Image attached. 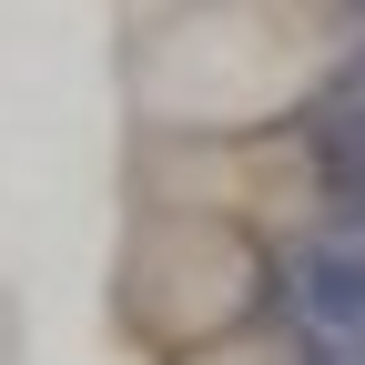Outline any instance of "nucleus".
Returning <instances> with one entry per match:
<instances>
[{
	"label": "nucleus",
	"instance_id": "1",
	"mask_svg": "<svg viewBox=\"0 0 365 365\" xmlns=\"http://www.w3.org/2000/svg\"><path fill=\"white\" fill-rule=\"evenodd\" d=\"M335 0H193L132 41V112L143 132H274L345 71Z\"/></svg>",
	"mask_w": 365,
	"mask_h": 365
},
{
	"label": "nucleus",
	"instance_id": "2",
	"mask_svg": "<svg viewBox=\"0 0 365 365\" xmlns=\"http://www.w3.org/2000/svg\"><path fill=\"white\" fill-rule=\"evenodd\" d=\"M274 325V244L193 203H132L112 254V335L143 365H203Z\"/></svg>",
	"mask_w": 365,
	"mask_h": 365
},
{
	"label": "nucleus",
	"instance_id": "3",
	"mask_svg": "<svg viewBox=\"0 0 365 365\" xmlns=\"http://www.w3.org/2000/svg\"><path fill=\"white\" fill-rule=\"evenodd\" d=\"M325 173H314V143L294 122L274 132H143V163H132V203H193L223 223H254L264 244H284L314 213Z\"/></svg>",
	"mask_w": 365,
	"mask_h": 365
},
{
	"label": "nucleus",
	"instance_id": "4",
	"mask_svg": "<svg viewBox=\"0 0 365 365\" xmlns=\"http://www.w3.org/2000/svg\"><path fill=\"white\" fill-rule=\"evenodd\" d=\"M0 365H21V304H11V284H0Z\"/></svg>",
	"mask_w": 365,
	"mask_h": 365
},
{
	"label": "nucleus",
	"instance_id": "5",
	"mask_svg": "<svg viewBox=\"0 0 365 365\" xmlns=\"http://www.w3.org/2000/svg\"><path fill=\"white\" fill-rule=\"evenodd\" d=\"M132 11H193V0H132Z\"/></svg>",
	"mask_w": 365,
	"mask_h": 365
}]
</instances>
